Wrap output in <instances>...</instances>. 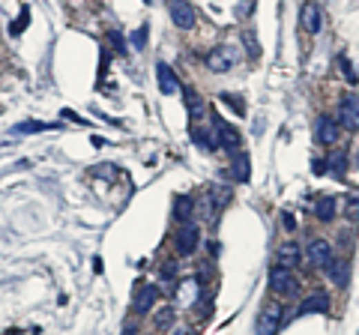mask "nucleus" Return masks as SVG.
<instances>
[{
  "label": "nucleus",
  "instance_id": "nucleus-32",
  "mask_svg": "<svg viewBox=\"0 0 359 335\" xmlns=\"http://www.w3.org/2000/svg\"><path fill=\"white\" fill-rule=\"evenodd\" d=\"M174 335H195V332H192V329H186V327H183V329H174Z\"/></svg>",
  "mask_w": 359,
  "mask_h": 335
},
{
  "label": "nucleus",
  "instance_id": "nucleus-27",
  "mask_svg": "<svg viewBox=\"0 0 359 335\" xmlns=\"http://www.w3.org/2000/svg\"><path fill=\"white\" fill-rule=\"evenodd\" d=\"M108 39H111V45H114V48L120 51V54H126V51H129V45H126V39H123V33H117V30H111V33H108Z\"/></svg>",
  "mask_w": 359,
  "mask_h": 335
},
{
  "label": "nucleus",
  "instance_id": "nucleus-5",
  "mask_svg": "<svg viewBox=\"0 0 359 335\" xmlns=\"http://www.w3.org/2000/svg\"><path fill=\"white\" fill-rule=\"evenodd\" d=\"M282 312L278 305H264L258 314V327H255V335H275L278 329H282Z\"/></svg>",
  "mask_w": 359,
  "mask_h": 335
},
{
  "label": "nucleus",
  "instance_id": "nucleus-17",
  "mask_svg": "<svg viewBox=\"0 0 359 335\" xmlns=\"http://www.w3.org/2000/svg\"><path fill=\"white\" fill-rule=\"evenodd\" d=\"M186 108H188V114H192V120H195V123H201V120H204L206 105H204V96H197L195 90H186Z\"/></svg>",
  "mask_w": 359,
  "mask_h": 335
},
{
  "label": "nucleus",
  "instance_id": "nucleus-30",
  "mask_svg": "<svg viewBox=\"0 0 359 335\" xmlns=\"http://www.w3.org/2000/svg\"><path fill=\"white\" fill-rule=\"evenodd\" d=\"M174 273H177V264L174 260H168V264L162 267V278H174Z\"/></svg>",
  "mask_w": 359,
  "mask_h": 335
},
{
  "label": "nucleus",
  "instance_id": "nucleus-26",
  "mask_svg": "<svg viewBox=\"0 0 359 335\" xmlns=\"http://www.w3.org/2000/svg\"><path fill=\"white\" fill-rule=\"evenodd\" d=\"M219 99H222L224 105H231V108H233V111H237V114H246V105H242V102H240V99L233 96V93H219Z\"/></svg>",
  "mask_w": 359,
  "mask_h": 335
},
{
  "label": "nucleus",
  "instance_id": "nucleus-31",
  "mask_svg": "<svg viewBox=\"0 0 359 335\" xmlns=\"http://www.w3.org/2000/svg\"><path fill=\"white\" fill-rule=\"evenodd\" d=\"M282 222H284V228H287V231H293V228H296V222L291 219V213H284V219H282Z\"/></svg>",
  "mask_w": 359,
  "mask_h": 335
},
{
  "label": "nucleus",
  "instance_id": "nucleus-19",
  "mask_svg": "<svg viewBox=\"0 0 359 335\" xmlns=\"http://www.w3.org/2000/svg\"><path fill=\"white\" fill-rule=\"evenodd\" d=\"M174 213H177V222H192V216H195V198H177V204H174Z\"/></svg>",
  "mask_w": 359,
  "mask_h": 335
},
{
  "label": "nucleus",
  "instance_id": "nucleus-24",
  "mask_svg": "<svg viewBox=\"0 0 359 335\" xmlns=\"http://www.w3.org/2000/svg\"><path fill=\"white\" fill-rule=\"evenodd\" d=\"M147 36H150V27H147V24H141L138 30L132 33V48H135V51L147 48Z\"/></svg>",
  "mask_w": 359,
  "mask_h": 335
},
{
  "label": "nucleus",
  "instance_id": "nucleus-10",
  "mask_svg": "<svg viewBox=\"0 0 359 335\" xmlns=\"http://www.w3.org/2000/svg\"><path fill=\"white\" fill-rule=\"evenodd\" d=\"M300 24L305 33H320V24H323V15H320V6L314 0H305L302 9H300Z\"/></svg>",
  "mask_w": 359,
  "mask_h": 335
},
{
  "label": "nucleus",
  "instance_id": "nucleus-9",
  "mask_svg": "<svg viewBox=\"0 0 359 335\" xmlns=\"http://www.w3.org/2000/svg\"><path fill=\"white\" fill-rule=\"evenodd\" d=\"M156 296H159L156 285H138V291H135V296H132L135 314H150L153 305H156Z\"/></svg>",
  "mask_w": 359,
  "mask_h": 335
},
{
  "label": "nucleus",
  "instance_id": "nucleus-28",
  "mask_svg": "<svg viewBox=\"0 0 359 335\" xmlns=\"http://www.w3.org/2000/svg\"><path fill=\"white\" fill-rule=\"evenodd\" d=\"M39 129H45L42 123H21V126H15V135H27V132H39Z\"/></svg>",
  "mask_w": 359,
  "mask_h": 335
},
{
  "label": "nucleus",
  "instance_id": "nucleus-6",
  "mask_svg": "<svg viewBox=\"0 0 359 335\" xmlns=\"http://www.w3.org/2000/svg\"><path fill=\"white\" fill-rule=\"evenodd\" d=\"M314 138H318V144H338V138H341L338 120H332V117L320 114L318 120H314Z\"/></svg>",
  "mask_w": 359,
  "mask_h": 335
},
{
  "label": "nucleus",
  "instance_id": "nucleus-2",
  "mask_svg": "<svg viewBox=\"0 0 359 335\" xmlns=\"http://www.w3.org/2000/svg\"><path fill=\"white\" fill-rule=\"evenodd\" d=\"M338 126L347 132H359V93H347L338 102Z\"/></svg>",
  "mask_w": 359,
  "mask_h": 335
},
{
  "label": "nucleus",
  "instance_id": "nucleus-20",
  "mask_svg": "<svg viewBox=\"0 0 359 335\" xmlns=\"http://www.w3.org/2000/svg\"><path fill=\"white\" fill-rule=\"evenodd\" d=\"M327 168H329L336 177H345V171H347V153H345V150H332L329 159H327Z\"/></svg>",
  "mask_w": 359,
  "mask_h": 335
},
{
  "label": "nucleus",
  "instance_id": "nucleus-7",
  "mask_svg": "<svg viewBox=\"0 0 359 335\" xmlns=\"http://www.w3.org/2000/svg\"><path fill=\"white\" fill-rule=\"evenodd\" d=\"M233 63H237V57H233V51L228 48V45H215V48L206 54V69L215 72V75H222V72H228Z\"/></svg>",
  "mask_w": 359,
  "mask_h": 335
},
{
  "label": "nucleus",
  "instance_id": "nucleus-8",
  "mask_svg": "<svg viewBox=\"0 0 359 335\" xmlns=\"http://www.w3.org/2000/svg\"><path fill=\"white\" fill-rule=\"evenodd\" d=\"M213 129H215V135H219V144H222V147H228L231 153H237V150H240L242 135H240L237 129H233V126L224 123L219 114H213Z\"/></svg>",
  "mask_w": 359,
  "mask_h": 335
},
{
  "label": "nucleus",
  "instance_id": "nucleus-29",
  "mask_svg": "<svg viewBox=\"0 0 359 335\" xmlns=\"http://www.w3.org/2000/svg\"><path fill=\"white\" fill-rule=\"evenodd\" d=\"M246 45H249V54H251V57H258L260 48H258V39H255V36H249V33H246Z\"/></svg>",
  "mask_w": 359,
  "mask_h": 335
},
{
  "label": "nucleus",
  "instance_id": "nucleus-23",
  "mask_svg": "<svg viewBox=\"0 0 359 335\" xmlns=\"http://www.w3.org/2000/svg\"><path fill=\"white\" fill-rule=\"evenodd\" d=\"M27 21H30V9L24 6V9H21V15H18L12 24H9V33H12V36H21V33L27 30Z\"/></svg>",
  "mask_w": 359,
  "mask_h": 335
},
{
  "label": "nucleus",
  "instance_id": "nucleus-25",
  "mask_svg": "<svg viewBox=\"0 0 359 335\" xmlns=\"http://www.w3.org/2000/svg\"><path fill=\"white\" fill-rule=\"evenodd\" d=\"M338 69H341V75H345L347 81H350V84H356V72H353V66H350V60L347 57H338Z\"/></svg>",
  "mask_w": 359,
  "mask_h": 335
},
{
  "label": "nucleus",
  "instance_id": "nucleus-16",
  "mask_svg": "<svg viewBox=\"0 0 359 335\" xmlns=\"http://www.w3.org/2000/svg\"><path fill=\"white\" fill-rule=\"evenodd\" d=\"M329 309V300H327V294H311V296H305V300L300 303V314H318V312H327Z\"/></svg>",
  "mask_w": 359,
  "mask_h": 335
},
{
  "label": "nucleus",
  "instance_id": "nucleus-18",
  "mask_svg": "<svg viewBox=\"0 0 359 335\" xmlns=\"http://www.w3.org/2000/svg\"><path fill=\"white\" fill-rule=\"evenodd\" d=\"M249 156L242 150H237L233 153V180H237V183H249V177H251V171H249Z\"/></svg>",
  "mask_w": 359,
  "mask_h": 335
},
{
  "label": "nucleus",
  "instance_id": "nucleus-21",
  "mask_svg": "<svg viewBox=\"0 0 359 335\" xmlns=\"http://www.w3.org/2000/svg\"><path fill=\"white\" fill-rule=\"evenodd\" d=\"M314 216H318L320 222H332L336 219V198H320L318 201V207H314Z\"/></svg>",
  "mask_w": 359,
  "mask_h": 335
},
{
  "label": "nucleus",
  "instance_id": "nucleus-12",
  "mask_svg": "<svg viewBox=\"0 0 359 335\" xmlns=\"http://www.w3.org/2000/svg\"><path fill=\"white\" fill-rule=\"evenodd\" d=\"M309 260L314 267H327L329 260H332V246H329V240H323V237H314L309 242Z\"/></svg>",
  "mask_w": 359,
  "mask_h": 335
},
{
  "label": "nucleus",
  "instance_id": "nucleus-14",
  "mask_svg": "<svg viewBox=\"0 0 359 335\" xmlns=\"http://www.w3.org/2000/svg\"><path fill=\"white\" fill-rule=\"evenodd\" d=\"M192 138H195L197 147H201V150H210V153L222 147V144H219V135H215V129H204L201 123H197L195 129H192Z\"/></svg>",
  "mask_w": 359,
  "mask_h": 335
},
{
  "label": "nucleus",
  "instance_id": "nucleus-4",
  "mask_svg": "<svg viewBox=\"0 0 359 335\" xmlns=\"http://www.w3.org/2000/svg\"><path fill=\"white\" fill-rule=\"evenodd\" d=\"M168 12H171V21H174L180 30H192L197 24V15L188 0H168Z\"/></svg>",
  "mask_w": 359,
  "mask_h": 335
},
{
  "label": "nucleus",
  "instance_id": "nucleus-33",
  "mask_svg": "<svg viewBox=\"0 0 359 335\" xmlns=\"http://www.w3.org/2000/svg\"><path fill=\"white\" fill-rule=\"evenodd\" d=\"M123 335H138V329H135V327H132V329H126Z\"/></svg>",
  "mask_w": 359,
  "mask_h": 335
},
{
  "label": "nucleus",
  "instance_id": "nucleus-22",
  "mask_svg": "<svg viewBox=\"0 0 359 335\" xmlns=\"http://www.w3.org/2000/svg\"><path fill=\"white\" fill-rule=\"evenodd\" d=\"M174 318H177V312L171 309V305H165V309H159L156 314H153V327H156V329H168L171 323H174Z\"/></svg>",
  "mask_w": 359,
  "mask_h": 335
},
{
  "label": "nucleus",
  "instance_id": "nucleus-1",
  "mask_svg": "<svg viewBox=\"0 0 359 335\" xmlns=\"http://www.w3.org/2000/svg\"><path fill=\"white\" fill-rule=\"evenodd\" d=\"M174 246H177V251H180L183 258L195 255L197 246H201V228H197L195 222H180L177 237H174Z\"/></svg>",
  "mask_w": 359,
  "mask_h": 335
},
{
  "label": "nucleus",
  "instance_id": "nucleus-3",
  "mask_svg": "<svg viewBox=\"0 0 359 335\" xmlns=\"http://www.w3.org/2000/svg\"><path fill=\"white\" fill-rule=\"evenodd\" d=\"M269 287H273V294L278 296H293L300 282H296L293 269H284V267H273L269 269Z\"/></svg>",
  "mask_w": 359,
  "mask_h": 335
},
{
  "label": "nucleus",
  "instance_id": "nucleus-11",
  "mask_svg": "<svg viewBox=\"0 0 359 335\" xmlns=\"http://www.w3.org/2000/svg\"><path fill=\"white\" fill-rule=\"evenodd\" d=\"M300 258H302L300 242H293V240H284L282 246L275 249V264L284 267V269H293L296 264H300Z\"/></svg>",
  "mask_w": 359,
  "mask_h": 335
},
{
  "label": "nucleus",
  "instance_id": "nucleus-13",
  "mask_svg": "<svg viewBox=\"0 0 359 335\" xmlns=\"http://www.w3.org/2000/svg\"><path fill=\"white\" fill-rule=\"evenodd\" d=\"M156 78H159V90L162 96H174L180 90V81L174 75V69L168 66V63H156Z\"/></svg>",
  "mask_w": 359,
  "mask_h": 335
},
{
  "label": "nucleus",
  "instance_id": "nucleus-15",
  "mask_svg": "<svg viewBox=\"0 0 359 335\" xmlns=\"http://www.w3.org/2000/svg\"><path fill=\"white\" fill-rule=\"evenodd\" d=\"M327 276L332 278V282H336L338 287H347V278H350V267H347V260H341V258H332L327 267Z\"/></svg>",
  "mask_w": 359,
  "mask_h": 335
}]
</instances>
